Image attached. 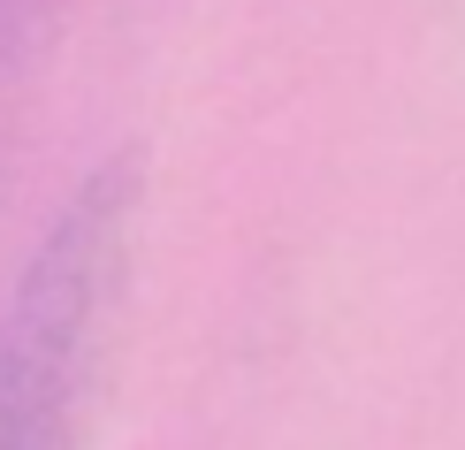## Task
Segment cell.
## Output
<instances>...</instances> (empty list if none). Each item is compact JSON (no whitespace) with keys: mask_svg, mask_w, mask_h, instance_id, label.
Instances as JSON below:
<instances>
[{"mask_svg":"<svg viewBox=\"0 0 465 450\" xmlns=\"http://www.w3.org/2000/svg\"><path fill=\"white\" fill-rule=\"evenodd\" d=\"M130 184H138L130 161L100 168L15 283L0 321V450H69L92 375V328L107 313L130 229Z\"/></svg>","mask_w":465,"mask_h":450,"instance_id":"6da1fadb","label":"cell"}]
</instances>
